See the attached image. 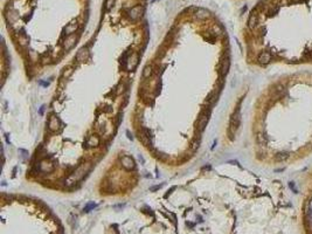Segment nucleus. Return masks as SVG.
Segmentation results:
<instances>
[{
    "label": "nucleus",
    "instance_id": "22",
    "mask_svg": "<svg viewBox=\"0 0 312 234\" xmlns=\"http://www.w3.org/2000/svg\"><path fill=\"white\" fill-rule=\"evenodd\" d=\"M18 44L21 46V47H26V46L28 45V38L26 37V34L20 33V34L18 35Z\"/></svg>",
    "mask_w": 312,
    "mask_h": 234
},
{
    "label": "nucleus",
    "instance_id": "25",
    "mask_svg": "<svg viewBox=\"0 0 312 234\" xmlns=\"http://www.w3.org/2000/svg\"><path fill=\"white\" fill-rule=\"evenodd\" d=\"M115 5V0H107L105 1V8H107V11H110L111 8L114 7Z\"/></svg>",
    "mask_w": 312,
    "mask_h": 234
},
{
    "label": "nucleus",
    "instance_id": "28",
    "mask_svg": "<svg viewBox=\"0 0 312 234\" xmlns=\"http://www.w3.org/2000/svg\"><path fill=\"white\" fill-rule=\"evenodd\" d=\"M103 111H105V113H111V111H112V107L107 106L105 108H103Z\"/></svg>",
    "mask_w": 312,
    "mask_h": 234
},
{
    "label": "nucleus",
    "instance_id": "13",
    "mask_svg": "<svg viewBox=\"0 0 312 234\" xmlns=\"http://www.w3.org/2000/svg\"><path fill=\"white\" fill-rule=\"evenodd\" d=\"M271 59H273V56H271V54L269 53V52H262V53L259 55L257 61H259V63L266 66V65L271 62Z\"/></svg>",
    "mask_w": 312,
    "mask_h": 234
},
{
    "label": "nucleus",
    "instance_id": "35",
    "mask_svg": "<svg viewBox=\"0 0 312 234\" xmlns=\"http://www.w3.org/2000/svg\"><path fill=\"white\" fill-rule=\"evenodd\" d=\"M126 135H128V138H129V139H131V141H132V139H133V137H132V135H131V134H130L129 131H126Z\"/></svg>",
    "mask_w": 312,
    "mask_h": 234
},
{
    "label": "nucleus",
    "instance_id": "15",
    "mask_svg": "<svg viewBox=\"0 0 312 234\" xmlns=\"http://www.w3.org/2000/svg\"><path fill=\"white\" fill-rule=\"evenodd\" d=\"M257 23H259V16L257 14L255 13V11L252 12L249 16V19H248V27L250 28V30H255V27L257 26Z\"/></svg>",
    "mask_w": 312,
    "mask_h": 234
},
{
    "label": "nucleus",
    "instance_id": "36",
    "mask_svg": "<svg viewBox=\"0 0 312 234\" xmlns=\"http://www.w3.org/2000/svg\"><path fill=\"white\" fill-rule=\"evenodd\" d=\"M6 141H7V143L9 144L11 142H9V138H8V135H6Z\"/></svg>",
    "mask_w": 312,
    "mask_h": 234
},
{
    "label": "nucleus",
    "instance_id": "29",
    "mask_svg": "<svg viewBox=\"0 0 312 234\" xmlns=\"http://www.w3.org/2000/svg\"><path fill=\"white\" fill-rule=\"evenodd\" d=\"M158 158H160L161 160H165V159L167 158V156L165 153H160V155H158Z\"/></svg>",
    "mask_w": 312,
    "mask_h": 234
},
{
    "label": "nucleus",
    "instance_id": "10",
    "mask_svg": "<svg viewBox=\"0 0 312 234\" xmlns=\"http://www.w3.org/2000/svg\"><path fill=\"white\" fill-rule=\"evenodd\" d=\"M90 58V51L89 48L85 46V47H82L76 54V61L77 62H85Z\"/></svg>",
    "mask_w": 312,
    "mask_h": 234
},
{
    "label": "nucleus",
    "instance_id": "12",
    "mask_svg": "<svg viewBox=\"0 0 312 234\" xmlns=\"http://www.w3.org/2000/svg\"><path fill=\"white\" fill-rule=\"evenodd\" d=\"M77 30H78V23H77L76 20H73L71 23H69L64 28H63V32L66 35H73L74 33H76Z\"/></svg>",
    "mask_w": 312,
    "mask_h": 234
},
{
    "label": "nucleus",
    "instance_id": "30",
    "mask_svg": "<svg viewBox=\"0 0 312 234\" xmlns=\"http://www.w3.org/2000/svg\"><path fill=\"white\" fill-rule=\"evenodd\" d=\"M45 109H46V106H42L41 108H40V110H39V114H40V115H42L43 111H45Z\"/></svg>",
    "mask_w": 312,
    "mask_h": 234
},
{
    "label": "nucleus",
    "instance_id": "24",
    "mask_svg": "<svg viewBox=\"0 0 312 234\" xmlns=\"http://www.w3.org/2000/svg\"><path fill=\"white\" fill-rule=\"evenodd\" d=\"M256 139H257V143H259V145H266V138L263 136V135H261V134H259V136H257V138H256Z\"/></svg>",
    "mask_w": 312,
    "mask_h": 234
},
{
    "label": "nucleus",
    "instance_id": "34",
    "mask_svg": "<svg viewBox=\"0 0 312 234\" xmlns=\"http://www.w3.org/2000/svg\"><path fill=\"white\" fill-rule=\"evenodd\" d=\"M49 83L50 82H42V81H41L40 84H41V86H45V87H48V86H49Z\"/></svg>",
    "mask_w": 312,
    "mask_h": 234
},
{
    "label": "nucleus",
    "instance_id": "16",
    "mask_svg": "<svg viewBox=\"0 0 312 234\" xmlns=\"http://www.w3.org/2000/svg\"><path fill=\"white\" fill-rule=\"evenodd\" d=\"M139 139L145 145H150V134L146 129H143L142 131H139Z\"/></svg>",
    "mask_w": 312,
    "mask_h": 234
},
{
    "label": "nucleus",
    "instance_id": "5",
    "mask_svg": "<svg viewBox=\"0 0 312 234\" xmlns=\"http://www.w3.org/2000/svg\"><path fill=\"white\" fill-rule=\"evenodd\" d=\"M143 14H144V7L140 5H137L129 11V18L132 21H138L143 16Z\"/></svg>",
    "mask_w": 312,
    "mask_h": 234
},
{
    "label": "nucleus",
    "instance_id": "7",
    "mask_svg": "<svg viewBox=\"0 0 312 234\" xmlns=\"http://www.w3.org/2000/svg\"><path fill=\"white\" fill-rule=\"evenodd\" d=\"M77 40H78V37L75 35V34H73V35H68L67 38L64 39V41L62 42V47H63V49H64L66 52H68V51H70L71 48H74L75 45H76Z\"/></svg>",
    "mask_w": 312,
    "mask_h": 234
},
{
    "label": "nucleus",
    "instance_id": "14",
    "mask_svg": "<svg viewBox=\"0 0 312 234\" xmlns=\"http://www.w3.org/2000/svg\"><path fill=\"white\" fill-rule=\"evenodd\" d=\"M229 59H223V60L220 62V65H219V74L221 76H225L227 73H228V69H229Z\"/></svg>",
    "mask_w": 312,
    "mask_h": 234
},
{
    "label": "nucleus",
    "instance_id": "33",
    "mask_svg": "<svg viewBox=\"0 0 312 234\" xmlns=\"http://www.w3.org/2000/svg\"><path fill=\"white\" fill-rule=\"evenodd\" d=\"M138 159H139V162H142V164H144L145 163V159L143 158V156H140V155H139V156H138Z\"/></svg>",
    "mask_w": 312,
    "mask_h": 234
},
{
    "label": "nucleus",
    "instance_id": "4",
    "mask_svg": "<svg viewBox=\"0 0 312 234\" xmlns=\"http://www.w3.org/2000/svg\"><path fill=\"white\" fill-rule=\"evenodd\" d=\"M55 170V165L50 159H41L39 162V171L42 173H52Z\"/></svg>",
    "mask_w": 312,
    "mask_h": 234
},
{
    "label": "nucleus",
    "instance_id": "8",
    "mask_svg": "<svg viewBox=\"0 0 312 234\" xmlns=\"http://www.w3.org/2000/svg\"><path fill=\"white\" fill-rule=\"evenodd\" d=\"M6 20L9 25H13L19 20V12L14 9L13 7H7V12H6Z\"/></svg>",
    "mask_w": 312,
    "mask_h": 234
},
{
    "label": "nucleus",
    "instance_id": "23",
    "mask_svg": "<svg viewBox=\"0 0 312 234\" xmlns=\"http://www.w3.org/2000/svg\"><path fill=\"white\" fill-rule=\"evenodd\" d=\"M95 207H97V205L95 204V203H89V204L85 205V207H84V212H85V213H88V212H90L91 210H94Z\"/></svg>",
    "mask_w": 312,
    "mask_h": 234
},
{
    "label": "nucleus",
    "instance_id": "20",
    "mask_svg": "<svg viewBox=\"0 0 312 234\" xmlns=\"http://www.w3.org/2000/svg\"><path fill=\"white\" fill-rule=\"evenodd\" d=\"M153 75V65H147L143 70V77L144 79H150Z\"/></svg>",
    "mask_w": 312,
    "mask_h": 234
},
{
    "label": "nucleus",
    "instance_id": "9",
    "mask_svg": "<svg viewBox=\"0 0 312 234\" xmlns=\"http://www.w3.org/2000/svg\"><path fill=\"white\" fill-rule=\"evenodd\" d=\"M121 164L122 166L125 169V170H128V171H131V170H133L135 167H136V163H135V160L132 157H130V156H123L122 158H121Z\"/></svg>",
    "mask_w": 312,
    "mask_h": 234
},
{
    "label": "nucleus",
    "instance_id": "3",
    "mask_svg": "<svg viewBox=\"0 0 312 234\" xmlns=\"http://www.w3.org/2000/svg\"><path fill=\"white\" fill-rule=\"evenodd\" d=\"M138 62H139V58H138L137 53H132L124 58V67L128 72H133L135 69L137 68Z\"/></svg>",
    "mask_w": 312,
    "mask_h": 234
},
{
    "label": "nucleus",
    "instance_id": "32",
    "mask_svg": "<svg viewBox=\"0 0 312 234\" xmlns=\"http://www.w3.org/2000/svg\"><path fill=\"white\" fill-rule=\"evenodd\" d=\"M163 185H157V186H153V187H151L150 189V191H156V190H158V189H160Z\"/></svg>",
    "mask_w": 312,
    "mask_h": 234
},
{
    "label": "nucleus",
    "instance_id": "6",
    "mask_svg": "<svg viewBox=\"0 0 312 234\" xmlns=\"http://www.w3.org/2000/svg\"><path fill=\"white\" fill-rule=\"evenodd\" d=\"M62 128V123L60 121V118L59 117H56V116H52L50 118H49V121H48V130L50 131V132H57V131H60Z\"/></svg>",
    "mask_w": 312,
    "mask_h": 234
},
{
    "label": "nucleus",
    "instance_id": "19",
    "mask_svg": "<svg viewBox=\"0 0 312 234\" xmlns=\"http://www.w3.org/2000/svg\"><path fill=\"white\" fill-rule=\"evenodd\" d=\"M74 73V68L71 67V66H68V67H66V68L63 69V72H62V75H61V80H67L70 77V75Z\"/></svg>",
    "mask_w": 312,
    "mask_h": 234
},
{
    "label": "nucleus",
    "instance_id": "17",
    "mask_svg": "<svg viewBox=\"0 0 312 234\" xmlns=\"http://www.w3.org/2000/svg\"><path fill=\"white\" fill-rule=\"evenodd\" d=\"M194 15H195L197 19L204 20V19H207V18L209 16V12H208L207 9H205V8H197Z\"/></svg>",
    "mask_w": 312,
    "mask_h": 234
},
{
    "label": "nucleus",
    "instance_id": "27",
    "mask_svg": "<svg viewBox=\"0 0 312 234\" xmlns=\"http://www.w3.org/2000/svg\"><path fill=\"white\" fill-rule=\"evenodd\" d=\"M19 152H20V153H22V157L25 159L27 158V156H28V152L26 151V150H22V149H20V150H19Z\"/></svg>",
    "mask_w": 312,
    "mask_h": 234
},
{
    "label": "nucleus",
    "instance_id": "11",
    "mask_svg": "<svg viewBox=\"0 0 312 234\" xmlns=\"http://www.w3.org/2000/svg\"><path fill=\"white\" fill-rule=\"evenodd\" d=\"M99 142H101V139H99L98 136H96V135H90V136L85 139V149L97 148L99 145Z\"/></svg>",
    "mask_w": 312,
    "mask_h": 234
},
{
    "label": "nucleus",
    "instance_id": "18",
    "mask_svg": "<svg viewBox=\"0 0 312 234\" xmlns=\"http://www.w3.org/2000/svg\"><path fill=\"white\" fill-rule=\"evenodd\" d=\"M126 88H128V84H126V82L119 83V84L117 86V88L115 89L114 94L116 95V96H119V95H122L123 93L126 90Z\"/></svg>",
    "mask_w": 312,
    "mask_h": 234
},
{
    "label": "nucleus",
    "instance_id": "1",
    "mask_svg": "<svg viewBox=\"0 0 312 234\" xmlns=\"http://www.w3.org/2000/svg\"><path fill=\"white\" fill-rule=\"evenodd\" d=\"M91 170V163H84L77 167L76 170L73 173L69 176L68 178L64 180V185L67 187H71L73 185H75L77 181L82 180L84 178V176L88 173Z\"/></svg>",
    "mask_w": 312,
    "mask_h": 234
},
{
    "label": "nucleus",
    "instance_id": "21",
    "mask_svg": "<svg viewBox=\"0 0 312 234\" xmlns=\"http://www.w3.org/2000/svg\"><path fill=\"white\" fill-rule=\"evenodd\" d=\"M290 157V153L286 151H282V152H278V153H276L275 155V159L277 160V162H283V160H286V159Z\"/></svg>",
    "mask_w": 312,
    "mask_h": 234
},
{
    "label": "nucleus",
    "instance_id": "26",
    "mask_svg": "<svg viewBox=\"0 0 312 234\" xmlns=\"http://www.w3.org/2000/svg\"><path fill=\"white\" fill-rule=\"evenodd\" d=\"M214 32H215L216 34H222V33H223L220 26H215V27H214Z\"/></svg>",
    "mask_w": 312,
    "mask_h": 234
},
{
    "label": "nucleus",
    "instance_id": "31",
    "mask_svg": "<svg viewBox=\"0 0 312 234\" xmlns=\"http://www.w3.org/2000/svg\"><path fill=\"white\" fill-rule=\"evenodd\" d=\"M289 186H290V189H293V191H295V193H297V190H296V187H295V184H293V183H290Z\"/></svg>",
    "mask_w": 312,
    "mask_h": 234
},
{
    "label": "nucleus",
    "instance_id": "2",
    "mask_svg": "<svg viewBox=\"0 0 312 234\" xmlns=\"http://www.w3.org/2000/svg\"><path fill=\"white\" fill-rule=\"evenodd\" d=\"M240 123H241V113H240V107L236 108V110L234 111V114L231 115V118H230V123H229V138L233 141L234 139V135L237 131V129L240 127Z\"/></svg>",
    "mask_w": 312,
    "mask_h": 234
}]
</instances>
